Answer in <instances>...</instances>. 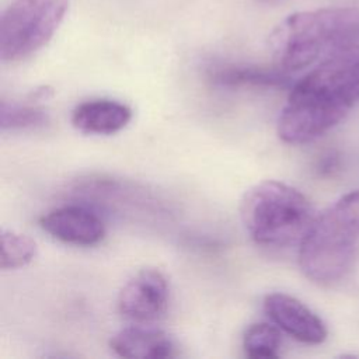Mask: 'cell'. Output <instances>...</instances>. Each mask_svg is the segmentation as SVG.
Instances as JSON below:
<instances>
[{"label": "cell", "instance_id": "cell-1", "mask_svg": "<svg viewBox=\"0 0 359 359\" xmlns=\"http://www.w3.org/2000/svg\"><path fill=\"white\" fill-rule=\"evenodd\" d=\"M359 102V46L313 66L289 93L278 135L289 144L313 142L337 126Z\"/></svg>", "mask_w": 359, "mask_h": 359}, {"label": "cell", "instance_id": "cell-2", "mask_svg": "<svg viewBox=\"0 0 359 359\" xmlns=\"http://www.w3.org/2000/svg\"><path fill=\"white\" fill-rule=\"evenodd\" d=\"M353 46H359V8L355 7L299 11L279 22L269 35L273 66L287 74Z\"/></svg>", "mask_w": 359, "mask_h": 359}, {"label": "cell", "instance_id": "cell-3", "mask_svg": "<svg viewBox=\"0 0 359 359\" xmlns=\"http://www.w3.org/2000/svg\"><path fill=\"white\" fill-rule=\"evenodd\" d=\"M359 251V189L317 215L299 243V266L310 280L331 285L352 268Z\"/></svg>", "mask_w": 359, "mask_h": 359}, {"label": "cell", "instance_id": "cell-4", "mask_svg": "<svg viewBox=\"0 0 359 359\" xmlns=\"http://www.w3.org/2000/svg\"><path fill=\"white\" fill-rule=\"evenodd\" d=\"M240 216L248 236L265 247L300 243L316 217L310 201L300 191L275 180L245 191Z\"/></svg>", "mask_w": 359, "mask_h": 359}, {"label": "cell", "instance_id": "cell-5", "mask_svg": "<svg viewBox=\"0 0 359 359\" xmlns=\"http://www.w3.org/2000/svg\"><path fill=\"white\" fill-rule=\"evenodd\" d=\"M69 0H14L0 18V57L17 62L39 50L55 35Z\"/></svg>", "mask_w": 359, "mask_h": 359}, {"label": "cell", "instance_id": "cell-6", "mask_svg": "<svg viewBox=\"0 0 359 359\" xmlns=\"http://www.w3.org/2000/svg\"><path fill=\"white\" fill-rule=\"evenodd\" d=\"M170 289L165 276L154 268L136 272L118 294L119 313L135 323H151L164 316Z\"/></svg>", "mask_w": 359, "mask_h": 359}, {"label": "cell", "instance_id": "cell-7", "mask_svg": "<svg viewBox=\"0 0 359 359\" xmlns=\"http://www.w3.org/2000/svg\"><path fill=\"white\" fill-rule=\"evenodd\" d=\"M264 311L275 325L299 342L318 345L327 338L328 332L323 320L293 296L286 293L266 294Z\"/></svg>", "mask_w": 359, "mask_h": 359}, {"label": "cell", "instance_id": "cell-8", "mask_svg": "<svg viewBox=\"0 0 359 359\" xmlns=\"http://www.w3.org/2000/svg\"><path fill=\"white\" fill-rule=\"evenodd\" d=\"M41 227L53 238L73 245H94L105 236L101 217L83 205H65L48 212Z\"/></svg>", "mask_w": 359, "mask_h": 359}, {"label": "cell", "instance_id": "cell-9", "mask_svg": "<svg viewBox=\"0 0 359 359\" xmlns=\"http://www.w3.org/2000/svg\"><path fill=\"white\" fill-rule=\"evenodd\" d=\"M109 346L116 355L132 359H164L177 355V346L165 332L142 325L122 328L111 338Z\"/></svg>", "mask_w": 359, "mask_h": 359}, {"label": "cell", "instance_id": "cell-10", "mask_svg": "<svg viewBox=\"0 0 359 359\" xmlns=\"http://www.w3.org/2000/svg\"><path fill=\"white\" fill-rule=\"evenodd\" d=\"M132 119V109L114 100H90L79 104L72 112L73 126L83 133L112 135Z\"/></svg>", "mask_w": 359, "mask_h": 359}, {"label": "cell", "instance_id": "cell-11", "mask_svg": "<svg viewBox=\"0 0 359 359\" xmlns=\"http://www.w3.org/2000/svg\"><path fill=\"white\" fill-rule=\"evenodd\" d=\"M290 74L282 72L276 66H220L212 72V80L224 87H287L290 86Z\"/></svg>", "mask_w": 359, "mask_h": 359}, {"label": "cell", "instance_id": "cell-12", "mask_svg": "<svg viewBox=\"0 0 359 359\" xmlns=\"http://www.w3.org/2000/svg\"><path fill=\"white\" fill-rule=\"evenodd\" d=\"M49 122V114L42 107L3 100L0 104L1 130H21L42 128Z\"/></svg>", "mask_w": 359, "mask_h": 359}, {"label": "cell", "instance_id": "cell-13", "mask_svg": "<svg viewBox=\"0 0 359 359\" xmlns=\"http://www.w3.org/2000/svg\"><path fill=\"white\" fill-rule=\"evenodd\" d=\"M280 328L269 323L251 324L243 338V348L248 358L269 359L278 358L282 344Z\"/></svg>", "mask_w": 359, "mask_h": 359}, {"label": "cell", "instance_id": "cell-14", "mask_svg": "<svg viewBox=\"0 0 359 359\" xmlns=\"http://www.w3.org/2000/svg\"><path fill=\"white\" fill-rule=\"evenodd\" d=\"M36 243L31 237L21 233H15L13 230L1 231V269L22 268L36 257Z\"/></svg>", "mask_w": 359, "mask_h": 359}, {"label": "cell", "instance_id": "cell-15", "mask_svg": "<svg viewBox=\"0 0 359 359\" xmlns=\"http://www.w3.org/2000/svg\"><path fill=\"white\" fill-rule=\"evenodd\" d=\"M337 165H338V158H337V156H334V154L330 153L328 156H324V158L321 160V163H320V171H321L323 174H328V172L334 171Z\"/></svg>", "mask_w": 359, "mask_h": 359}, {"label": "cell", "instance_id": "cell-16", "mask_svg": "<svg viewBox=\"0 0 359 359\" xmlns=\"http://www.w3.org/2000/svg\"><path fill=\"white\" fill-rule=\"evenodd\" d=\"M259 3H273V1H278V0H257Z\"/></svg>", "mask_w": 359, "mask_h": 359}]
</instances>
